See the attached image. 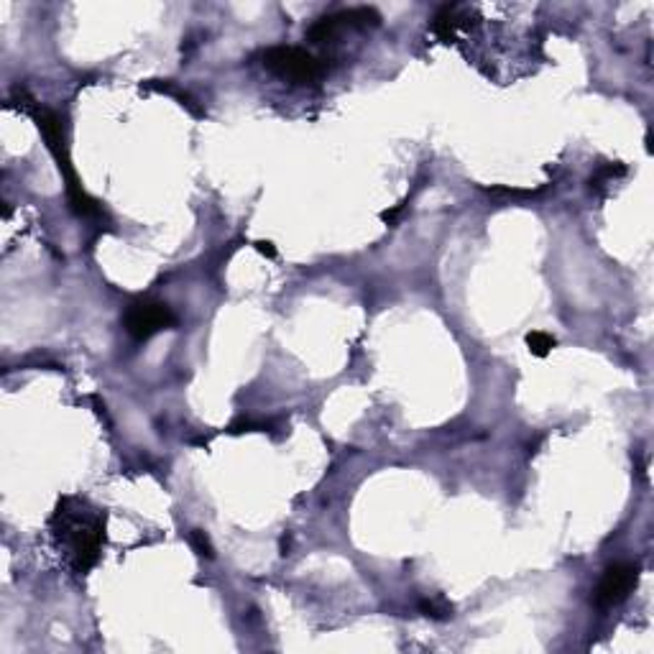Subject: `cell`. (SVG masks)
Segmentation results:
<instances>
[{"label":"cell","mask_w":654,"mask_h":654,"mask_svg":"<svg viewBox=\"0 0 654 654\" xmlns=\"http://www.w3.org/2000/svg\"><path fill=\"white\" fill-rule=\"evenodd\" d=\"M23 98H26V106L23 107L31 113V118L36 121L38 131H41V136H44V141H47V149L52 151L54 159H56V166H59V172H62V179L67 182V195H70L72 210L80 215V217H92V215H98L100 213L98 202L85 192V187L80 184L77 172H74V166H72L70 149H67V139H64V123H62V118H59L54 110H49V107L36 106L26 92H23Z\"/></svg>","instance_id":"6da1fadb"},{"label":"cell","mask_w":654,"mask_h":654,"mask_svg":"<svg viewBox=\"0 0 654 654\" xmlns=\"http://www.w3.org/2000/svg\"><path fill=\"white\" fill-rule=\"evenodd\" d=\"M54 519L62 522L56 537L72 548L74 570L77 573L92 570L95 563H98V557H100L103 539H106V522L100 516H89V514L82 516L77 512H67L64 506H59V512H56Z\"/></svg>","instance_id":"7a4b0ae2"},{"label":"cell","mask_w":654,"mask_h":654,"mask_svg":"<svg viewBox=\"0 0 654 654\" xmlns=\"http://www.w3.org/2000/svg\"><path fill=\"white\" fill-rule=\"evenodd\" d=\"M264 67L282 80L307 85V82H318L325 77L327 59H319L300 47H274L264 52Z\"/></svg>","instance_id":"3957f363"},{"label":"cell","mask_w":654,"mask_h":654,"mask_svg":"<svg viewBox=\"0 0 654 654\" xmlns=\"http://www.w3.org/2000/svg\"><path fill=\"white\" fill-rule=\"evenodd\" d=\"M177 315L172 312V307L166 302H157V300H143L136 302L128 307L125 312V333L133 337V340H149L154 337L161 330H172L177 327Z\"/></svg>","instance_id":"277c9868"},{"label":"cell","mask_w":654,"mask_h":654,"mask_svg":"<svg viewBox=\"0 0 654 654\" xmlns=\"http://www.w3.org/2000/svg\"><path fill=\"white\" fill-rule=\"evenodd\" d=\"M378 11L376 8H369V5H361V8H348V11H337V13H330V16L318 18L310 31H307V38L315 41V44H325V41H333L340 31H351V29H371V26H378Z\"/></svg>","instance_id":"5b68a950"},{"label":"cell","mask_w":654,"mask_h":654,"mask_svg":"<svg viewBox=\"0 0 654 654\" xmlns=\"http://www.w3.org/2000/svg\"><path fill=\"white\" fill-rule=\"evenodd\" d=\"M639 581V565L637 563H614V565L606 567L601 583L596 588V606L601 608H611V606H619L621 601H626V596L634 590V585Z\"/></svg>","instance_id":"8992f818"},{"label":"cell","mask_w":654,"mask_h":654,"mask_svg":"<svg viewBox=\"0 0 654 654\" xmlns=\"http://www.w3.org/2000/svg\"><path fill=\"white\" fill-rule=\"evenodd\" d=\"M146 88L157 89V92H164V95H172V98H177L179 103L187 107L192 115H202V110L195 106V100H192L187 92H182V89H177L174 85H169V82H161V80H149V82H146Z\"/></svg>","instance_id":"52a82bcc"},{"label":"cell","mask_w":654,"mask_h":654,"mask_svg":"<svg viewBox=\"0 0 654 654\" xmlns=\"http://www.w3.org/2000/svg\"><path fill=\"white\" fill-rule=\"evenodd\" d=\"M527 345H530V353L531 355H537V358H545V355H549V351L557 345V340L552 335H548V333H530L527 335Z\"/></svg>","instance_id":"ba28073f"},{"label":"cell","mask_w":654,"mask_h":654,"mask_svg":"<svg viewBox=\"0 0 654 654\" xmlns=\"http://www.w3.org/2000/svg\"><path fill=\"white\" fill-rule=\"evenodd\" d=\"M190 542H192V548H195V552L200 555V557H208V560H213L215 548H213V542H210V537H208L205 531L192 530V534H190Z\"/></svg>","instance_id":"9c48e42d"},{"label":"cell","mask_w":654,"mask_h":654,"mask_svg":"<svg viewBox=\"0 0 654 654\" xmlns=\"http://www.w3.org/2000/svg\"><path fill=\"white\" fill-rule=\"evenodd\" d=\"M420 611L425 614L427 619L445 621V619H450V616H453V614H450L453 608H447V606H440V603H435V601H420Z\"/></svg>","instance_id":"30bf717a"},{"label":"cell","mask_w":654,"mask_h":654,"mask_svg":"<svg viewBox=\"0 0 654 654\" xmlns=\"http://www.w3.org/2000/svg\"><path fill=\"white\" fill-rule=\"evenodd\" d=\"M264 429H268V425H264V422H251V420H241V422H233L228 427V432H233V435H241V432H264Z\"/></svg>","instance_id":"8fae6325"},{"label":"cell","mask_w":654,"mask_h":654,"mask_svg":"<svg viewBox=\"0 0 654 654\" xmlns=\"http://www.w3.org/2000/svg\"><path fill=\"white\" fill-rule=\"evenodd\" d=\"M256 251H259V253H264V256H268V259H274V256H276V248H274L271 241H256Z\"/></svg>","instance_id":"7c38bea8"}]
</instances>
